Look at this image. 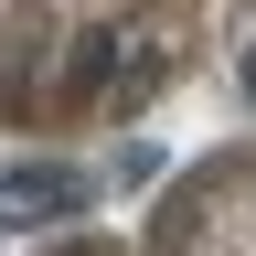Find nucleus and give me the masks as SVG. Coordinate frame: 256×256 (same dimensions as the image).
I'll list each match as a JSON object with an SVG mask.
<instances>
[{
	"mask_svg": "<svg viewBox=\"0 0 256 256\" xmlns=\"http://www.w3.org/2000/svg\"><path fill=\"white\" fill-rule=\"evenodd\" d=\"M139 256H256V150H224L192 182H171Z\"/></svg>",
	"mask_w": 256,
	"mask_h": 256,
	"instance_id": "nucleus-2",
	"label": "nucleus"
},
{
	"mask_svg": "<svg viewBox=\"0 0 256 256\" xmlns=\"http://www.w3.org/2000/svg\"><path fill=\"white\" fill-rule=\"evenodd\" d=\"M0 203H11V224H64V214L86 203V171H11Z\"/></svg>",
	"mask_w": 256,
	"mask_h": 256,
	"instance_id": "nucleus-3",
	"label": "nucleus"
},
{
	"mask_svg": "<svg viewBox=\"0 0 256 256\" xmlns=\"http://www.w3.org/2000/svg\"><path fill=\"white\" fill-rule=\"evenodd\" d=\"M54 256H128V246H107V235H75V246H54Z\"/></svg>",
	"mask_w": 256,
	"mask_h": 256,
	"instance_id": "nucleus-4",
	"label": "nucleus"
},
{
	"mask_svg": "<svg viewBox=\"0 0 256 256\" xmlns=\"http://www.w3.org/2000/svg\"><path fill=\"white\" fill-rule=\"evenodd\" d=\"M192 0H0V128L64 139V128L139 118L182 75Z\"/></svg>",
	"mask_w": 256,
	"mask_h": 256,
	"instance_id": "nucleus-1",
	"label": "nucleus"
}]
</instances>
